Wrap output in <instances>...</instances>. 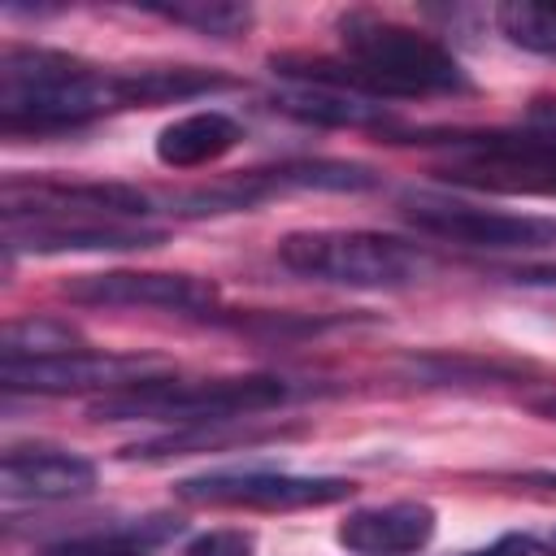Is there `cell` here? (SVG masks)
<instances>
[{
  "label": "cell",
  "instance_id": "1",
  "mask_svg": "<svg viewBox=\"0 0 556 556\" xmlns=\"http://www.w3.org/2000/svg\"><path fill=\"white\" fill-rule=\"evenodd\" d=\"M334 35L343 48V61L330 56H269V65L295 83L308 87H334L352 91L365 100H387V96H460L469 91V74L460 61L430 35L369 13V9H348L334 17Z\"/></svg>",
  "mask_w": 556,
  "mask_h": 556
},
{
  "label": "cell",
  "instance_id": "2",
  "mask_svg": "<svg viewBox=\"0 0 556 556\" xmlns=\"http://www.w3.org/2000/svg\"><path fill=\"white\" fill-rule=\"evenodd\" d=\"M122 104V70H100L52 48H4L0 56V130L56 135L78 130Z\"/></svg>",
  "mask_w": 556,
  "mask_h": 556
},
{
  "label": "cell",
  "instance_id": "3",
  "mask_svg": "<svg viewBox=\"0 0 556 556\" xmlns=\"http://www.w3.org/2000/svg\"><path fill=\"white\" fill-rule=\"evenodd\" d=\"M300 395L295 382L278 374H235V378H148L117 395L91 404L96 421H161V426H208L261 417Z\"/></svg>",
  "mask_w": 556,
  "mask_h": 556
},
{
  "label": "cell",
  "instance_id": "4",
  "mask_svg": "<svg viewBox=\"0 0 556 556\" xmlns=\"http://www.w3.org/2000/svg\"><path fill=\"white\" fill-rule=\"evenodd\" d=\"M278 265L326 287L400 291L426 274V252L378 230H291L274 248Z\"/></svg>",
  "mask_w": 556,
  "mask_h": 556
},
{
  "label": "cell",
  "instance_id": "5",
  "mask_svg": "<svg viewBox=\"0 0 556 556\" xmlns=\"http://www.w3.org/2000/svg\"><path fill=\"white\" fill-rule=\"evenodd\" d=\"M456 161L439 169L447 182L504 195H556V126L547 130H456L447 135Z\"/></svg>",
  "mask_w": 556,
  "mask_h": 556
},
{
  "label": "cell",
  "instance_id": "6",
  "mask_svg": "<svg viewBox=\"0 0 556 556\" xmlns=\"http://www.w3.org/2000/svg\"><path fill=\"white\" fill-rule=\"evenodd\" d=\"M404 217L421 235L478 248V252H552L556 248V217L547 213H508L473 200L413 191L404 195Z\"/></svg>",
  "mask_w": 556,
  "mask_h": 556
},
{
  "label": "cell",
  "instance_id": "7",
  "mask_svg": "<svg viewBox=\"0 0 556 556\" xmlns=\"http://www.w3.org/2000/svg\"><path fill=\"white\" fill-rule=\"evenodd\" d=\"M356 482L339 473H278V469H230V473H195L174 482V495L208 508H261V513H295V508H330L352 500Z\"/></svg>",
  "mask_w": 556,
  "mask_h": 556
},
{
  "label": "cell",
  "instance_id": "8",
  "mask_svg": "<svg viewBox=\"0 0 556 556\" xmlns=\"http://www.w3.org/2000/svg\"><path fill=\"white\" fill-rule=\"evenodd\" d=\"M65 300L87 308H156V313H213L217 282L182 269H96L61 287Z\"/></svg>",
  "mask_w": 556,
  "mask_h": 556
},
{
  "label": "cell",
  "instance_id": "9",
  "mask_svg": "<svg viewBox=\"0 0 556 556\" xmlns=\"http://www.w3.org/2000/svg\"><path fill=\"white\" fill-rule=\"evenodd\" d=\"M165 365L152 356H126V352H61L48 361H26V365H0L4 391H26V395H117L126 387H139L148 378H161Z\"/></svg>",
  "mask_w": 556,
  "mask_h": 556
},
{
  "label": "cell",
  "instance_id": "10",
  "mask_svg": "<svg viewBox=\"0 0 556 556\" xmlns=\"http://www.w3.org/2000/svg\"><path fill=\"white\" fill-rule=\"evenodd\" d=\"M4 222H35V217H113L139 222L152 213V195L130 182H65V178H35V182H4L0 191Z\"/></svg>",
  "mask_w": 556,
  "mask_h": 556
},
{
  "label": "cell",
  "instance_id": "11",
  "mask_svg": "<svg viewBox=\"0 0 556 556\" xmlns=\"http://www.w3.org/2000/svg\"><path fill=\"white\" fill-rule=\"evenodd\" d=\"M165 230L143 222H113V217H35V222H4L9 252L61 256V252H143L161 248Z\"/></svg>",
  "mask_w": 556,
  "mask_h": 556
},
{
  "label": "cell",
  "instance_id": "12",
  "mask_svg": "<svg viewBox=\"0 0 556 556\" xmlns=\"http://www.w3.org/2000/svg\"><path fill=\"white\" fill-rule=\"evenodd\" d=\"M0 486L9 500L61 504V500H78L96 486V465L70 447L13 443L0 456Z\"/></svg>",
  "mask_w": 556,
  "mask_h": 556
},
{
  "label": "cell",
  "instance_id": "13",
  "mask_svg": "<svg viewBox=\"0 0 556 556\" xmlns=\"http://www.w3.org/2000/svg\"><path fill=\"white\" fill-rule=\"evenodd\" d=\"M439 530V513L426 500H391V504H369L352 508L334 539L352 556H417L430 547Z\"/></svg>",
  "mask_w": 556,
  "mask_h": 556
},
{
  "label": "cell",
  "instance_id": "14",
  "mask_svg": "<svg viewBox=\"0 0 556 556\" xmlns=\"http://www.w3.org/2000/svg\"><path fill=\"white\" fill-rule=\"evenodd\" d=\"M295 426H261L256 417H239V421H208V426H182L143 443L126 447V460H169V456H195V452H243V447H261V443H282L295 439Z\"/></svg>",
  "mask_w": 556,
  "mask_h": 556
},
{
  "label": "cell",
  "instance_id": "15",
  "mask_svg": "<svg viewBox=\"0 0 556 556\" xmlns=\"http://www.w3.org/2000/svg\"><path fill=\"white\" fill-rule=\"evenodd\" d=\"M239 139H243V126L230 113L200 109V113H187V117H174L169 126H161L152 152L165 169H200V165H213L226 152H235Z\"/></svg>",
  "mask_w": 556,
  "mask_h": 556
},
{
  "label": "cell",
  "instance_id": "16",
  "mask_svg": "<svg viewBox=\"0 0 556 556\" xmlns=\"http://www.w3.org/2000/svg\"><path fill=\"white\" fill-rule=\"evenodd\" d=\"M235 87L222 70H200V65H156V70H122V104L126 109H156L174 100H195Z\"/></svg>",
  "mask_w": 556,
  "mask_h": 556
},
{
  "label": "cell",
  "instance_id": "17",
  "mask_svg": "<svg viewBox=\"0 0 556 556\" xmlns=\"http://www.w3.org/2000/svg\"><path fill=\"white\" fill-rule=\"evenodd\" d=\"M252 178L265 187V195L274 191H369L382 182L378 169L361 161H330V156L282 161L274 169H252Z\"/></svg>",
  "mask_w": 556,
  "mask_h": 556
},
{
  "label": "cell",
  "instance_id": "18",
  "mask_svg": "<svg viewBox=\"0 0 556 556\" xmlns=\"http://www.w3.org/2000/svg\"><path fill=\"white\" fill-rule=\"evenodd\" d=\"M274 109L300 122H317V126H382L387 122V104L352 96V91H334V87H308V83L282 91Z\"/></svg>",
  "mask_w": 556,
  "mask_h": 556
},
{
  "label": "cell",
  "instance_id": "19",
  "mask_svg": "<svg viewBox=\"0 0 556 556\" xmlns=\"http://www.w3.org/2000/svg\"><path fill=\"white\" fill-rule=\"evenodd\" d=\"M87 348L83 334L61 321V317H17L0 334V365H26V361H48L61 352Z\"/></svg>",
  "mask_w": 556,
  "mask_h": 556
},
{
  "label": "cell",
  "instance_id": "20",
  "mask_svg": "<svg viewBox=\"0 0 556 556\" xmlns=\"http://www.w3.org/2000/svg\"><path fill=\"white\" fill-rule=\"evenodd\" d=\"M174 530H178V521L148 517L139 526H117V530H91V534L61 539L43 556H148V547L161 543V539H169Z\"/></svg>",
  "mask_w": 556,
  "mask_h": 556
},
{
  "label": "cell",
  "instance_id": "21",
  "mask_svg": "<svg viewBox=\"0 0 556 556\" xmlns=\"http://www.w3.org/2000/svg\"><path fill=\"white\" fill-rule=\"evenodd\" d=\"M500 35L543 61H556V0H504L495 4Z\"/></svg>",
  "mask_w": 556,
  "mask_h": 556
},
{
  "label": "cell",
  "instance_id": "22",
  "mask_svg": "<svg viewBox=\"0 0 556 556\" xmlns=\"http://www.w3.org/2000/svg\"><path fill=\"white\" fill-rule=\"evenodd\" d=\"M143 13L187 26L195 35H213V39H230L243 35L252 26V9L248 4H230V0H182V4H143Z\"/></svg>",
  "mask_w": 556,
  "mask_h": 556
},
{
  "label": "cell",
  "instance_id": "23",
  "mask_svg": "<svg viewBox=\"0 0 556 556\" xmlns=\"http://www.w3.org/2000/svg\"><path fill=\"white\" fill-rule=\"evenodd\" d=\"M182 556H256V543L248 530H204L187 543Z\"/></svg>",
  "mask_w": 556,
  "mask_h": 556
},
{
  "label": "cell",
  "instance_id": "24",
  "mask_svg": "<svg viewBox=\"0 0 556 556\" xmlns=\"http://www.w3.org/2000/svg\"><path fill=\"white\" fill-rule=\"evenodd\" d=\"M456 556H556V547H552V543H543L539 534H521V530H513V534L491 539L486 547L456 552Z\"/></svg>",
  "mask_w": 556,
  "mask_h": 556
},
{
  "label": "cell",
  "instance_id": "25",
  "mask_svg": "<svg viewBox=\"0 0 556 556\" xmlns=\"http://www.w3.org/2000/svg\"><path fill=\"white\" fill-rule=\"evenodd\" d=\"M513 278L526 287H556V261L552 265H521V269H513Z\"/></svg>",
  "mask_w": 556,
  "mask_h": 556
},
{
  "label": "cell",
  "instance_id": "26",
  "mask_svg": "<svg viewBox=\"0 0 556 556\" xmlns=\"http://www.w3.org/2000/svg\"><path fill=\"white\" fill-rule=\"evenodd\" d=\"M530 408H534L539 417H552V421H556V395H547V400H530Z\"/></svg>",
  "mask_w": 556,
  "mask_h": 556
}]
</instances>
